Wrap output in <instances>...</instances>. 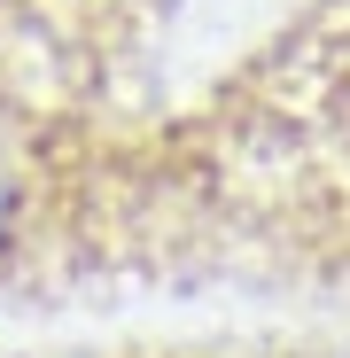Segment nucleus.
Masks as SVG:
<instances>
[{"instance_id": "obj_1", "label": "nucleus", "mask_w": 350, "mask_h": 358, "mask_svg": "<svg viewBox=\"0 0 350 358\" xmlns=\"http://www.w3.org/2000/svg\"><path fill=\"white\" fill-rule=\"evenodd\" d=\"M31 218H39V164H31L24 133L0 117V265L31 242Z\"/></svg>"}]
</instances>
